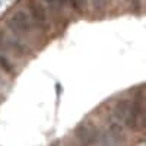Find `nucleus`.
Returning <instances> with one entry per match:
<instances>
[{"mask_svg":"<svg viewBox=\"0 0 146 146\" xmlns=\"http://www.w3.org/2000/svg\"><path fill=\"white\" fill-rule=\"evenodd\" d=\"M108 0H94V7L95 9H104Z\"/></svg>","mask_w":146,"mask_h":146,"instance_id":"423d86ee","label":"nucleus"},{"mask_svg":"<svg viewBox=\"0 0 146 146\" xmlns=\"http://www.w3.org/2000/svg\"><path fill=\"white\" fill-rule=\"evenodd\" d=\"M131 2H133V0H131Z\"/></svg>","mask_w":146,"mask_h":146,"instance_id":"1a4fd4ad","label":"nucleus"},{"mask_svg":"<svg viewBox=\"0 0 146 146\" xmlns=\"http://www.w3.org/2000/svg\"><path fill=\"white\" fill-rule=\"evenodd\" d=\"M3 38H5V35H3V32H2V31H0V42L3 41Z\"/></svg>","mask_w":146,"mask_h":146,"instance_id":"6e6552de","label":"nucleus"},{"mask_svg":"<svg viewBox=\"0 0 146 146\" xmlns=\"http://www.w3.org/2000/svg\"><path fill=\"white\" fill-rule=\"evenodd\" d=\"M78 137L83 143H95L96 142V133L91 126H80L78 129Z\"/></svg>","mask_w":146,"mask_h":146,"instance_id":"f03ea898","label":"nucleus"},{"mask_svg":"<svg viewBox=\"0 0 146 146\" xmlns=\"http://www.w3.org/2000/svg\"><path fill=\"white\" fill-rule=\"evenodd\" d=\"M0 66H2V69H5L7 73H12V72H13V69L10 67L9 62H7L6 58H3V57H0Z\"/></svg>","mask_w":146,"mask_h":146,"instance_id":"39448f33","label":"nucleus"},{"mask_svg":"<svg viewBox=\"0 0 146 146\" xmlns=\"http://www.w3.org/2000/svg\"><path fill=\"white\" fill-rule=\"evenodd\" d=\"M127 113H129V101H126V100L120 101L115 105V117L118 120H124L127 117Z\"/></svg>","mask_w":146,"mask_h":146,"instance_id":"20e7f679","label":"nucleus"},{"mask_svg":"<svg viewBox=\"0 0 146 146\" xmlns=\"http://www.w3.org/2000/svg\"><path fill=\"white\" fill-rule=\"evenodd\" d=\"M143 126L146 127V110H145V113H143Z\"/></svg>","mask_w":146,"mask_h":146,"instance_id":"0eeeda50","label":"nucleus"},{"mask_svg":"<svg viewBox=\"0 0 146 146\" xmlns=\"http://www.w3.org/2000/svg\"><path fill=\"white\" fill-rule=\"evenodd\" d=\"M9 25L15 31H21V32H27L31 28L29 21H28V15L25 13V12H16V13L10 18Z\"/></svg>","mask_w":146,"mask_h":146,"instance_id":"f257e3e1","label":"nucleus"},{"mask_svg":"<svg viewBox=\"0 0 146 146\" xmlns=\"http://www.w3.org/2000/svg\"><path fill=\"white\" fill-rule=\"evenodd\" d=\"M29 10H31V15L34 16V19L41 23V25H45L47 23V16H45V10L44 7L40 5V3H36V2H31L29 5Z\"/></svg>","mask_w":146,"mask_h":146,"instance_id":"7ed1b4c3","label":"nucleus"}]
</instances>
